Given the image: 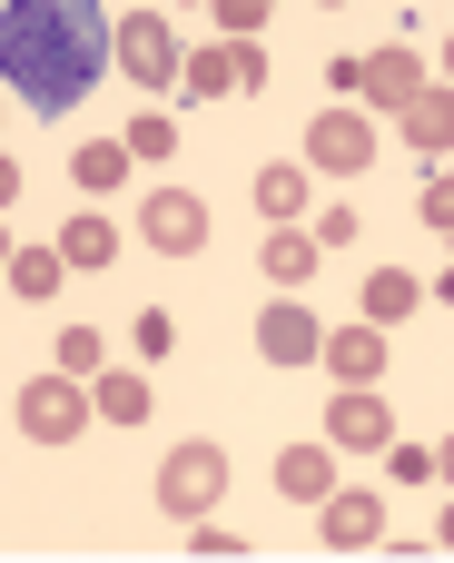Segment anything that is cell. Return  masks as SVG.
Returning a JSON list of instances; mask_svg holds the SVG:
<instances>
[{"label":"cell","instance_id":"1","mask_svg":"<svg viewBox=\"0 0 454 563\" xmlns=\"http://www.w3.org/2000/svg\"><path fill=\"white\" fill-rule=\"evenodd\" d=\"M109 59H119V30L99 0H0V79L20 89V109L69 119Z\"/></svg>","mask_w":454,"mask_h":563},{"label":"cell","instance_id":"2","mask_svg":"<svg viewBox=\"0 0 454 563\" xmlns=\"http://www.w3.org/2000/svg\"><path fill=\"white\" fill-rule=\"evenodd\" d=\"M20 435L30 445H79L89 435V416H99V396H89V376H69V366H49V376H30L20 386Z\"/></svg>","mask_w":454,"mask_h":563},{"label":"cell","instance_id":"3","mask_svg":"<svg viewBox=\"0 0 454 563\" xmlns=\"http://www.w3.org/2000/svg\"><path fill=\"white\" fill-rule=\"evenodd\" d=\"M218 495H228V455H218V435H188V445L158 455V515L198 525V515H218Z\"/></svg>","mask_w":454,"mask_h":563},{"label":"cell","instance_id":"4","mask_svg":"<svg viewBox=\"0 0 454 563\" xmlns=\"http://www.w3.org/2000/svg\"><path fill=\"white\" fill-rule=\"evenodd\" d=\"M376 148H386V139H376V119H366L356 99H336V109L307 119V168H326V178H366Z\"/></svg>","mask_w":454,"mask_h":563},{"label":"cell","instance_id":"5","mask_svg":"<svg viewBox=\"0 0 454 563\" xmlns=\"http://www.w3.org/2000/svg\"><path fill=\"white\" fill-rule=\"evenodd\" d=\"M119 69H129V89H178L188 49H178V30H168L158 10H129V20H119Z\"/></svg>","mask_w":454,"mask_h":563},{"label":"cell","instance_id":"6","mask_svg":"<svg viewBox=\"0 0 454 563\" xmlns=\"http://www.w3.org/2000/svg\"><path fill=\"white\" fill-rule=\"evenodd\" d=\"M139 238H148L158 257H198V247H208V198H198V188H148V198H139Z\"/></svg>","mask_w":454,"mask_h":563},{"label":"cell","instance_id":"7","mask_svg":"<svg viewBox=\"0 0 454 563\" xmlns=\"http://www.w3.org/2000/svg\"><path fill=\"white\" fill-rule=\"evenodd\" d=\"M326 445H336V455H386V445H396L386 396H376V386H336V396H326Z\"/></svg>","mask_w":454,"mask_h":563},{"label":"cell","instance_id":"8","mask_svg":"<svg viewBox=\"0 0 454 563\" xmlns=\"http://www.w3.org/2000/svg\"><path fill=\"white\" fill-rule=\"evenodd\" d=\"M257 356H267V366H317V356H326V327L297 307V287H277V307L257 317Z\"/></svg>","mask_w":454,"mask_h":563},{"label":"cell","instance_id":"9","mask_svg":"<svg viewBox=\"0 0 454 563\" xmlns=\"http://www.w3.org/2000/svg\"><path fill=\"white\" fill-rule=\"evenodd\" d=\"M317 534H326L336 554H376V544H386V505H376L366 485H336V495L317 505Z\"/></svg>","mask_w":454,"mask_h":563},{"label":"cell","instance_id":"10","mask_svg":"<svg viewBox=\"0 0 454 563\" xmlns=\"http://www.w3.org/2000/svg\"><path fill=\"white\" fill-rule=\"evenodd\" d=\"M336 386H376L386 376V327L376 317H356V327H326V356H317Z\"/></svg>","mask_w":454,"mask_h":563},{"label":"cell","instance_id":"11","mask_svg":"<svg viewBox=\"0 0 454 563\" xmlns=\"http://www.w3.org/2000/svg\"><path fill=\"white\" fill-rule=\"evenodd\" d=\"M336 495V445H277V505H326Z\"/></svg>","mask_w":454,"mask_h":563},{"label":"cell","instance_id":"12","mask_svg":"<svg viewBox=\"0 0 454 563\" xmlns=\"http://www.w3.org/2000/svg\"><path fill=\"white\" fill-rule=\"evenodd\" d=\"M396 129H406V148H416V158H445V148H454V79H425V89H416V109H406Z\"/></svg>","mask_w":454,"mask_h":563},{"label":"cell","instance_id":"13","mask_svg":"<svg viewBox=\"0 0 454 563\" xmlns=\"http://www.w3.org/2000/svg\"><path fill=\"white\" fill-rule=\"evenodd\" d=\"M247 198H257L267 228H297V218H307V158H267V168L247 178Z\"/></svg>","mask_w":454,"mask_h":563},{"label":"cell","instance_id":"14","mask_svg":"<svg viewBox=\"0 0 454 563\" xmlns=\"http://www.w3.org/2000/svg\"><path fill=\"white\" fill-rule=\"evenodd\" d=\"M416 89H425V59H416V49H376V59H366V109H396V119H406Z\"/></svg>","mask_w":454,"mask_h":563},{"label":"cell","instance_id":"15","mask_svg":"<svg viewBox=\"0 0 454 563\" xmlns=\"http://www.w3.org/2000/svg\"><path fill=\"white\" fill-rule=\"evenodd\" d=\"M89 396H99V426H148V406H158V386L139 366H99Z\"/></svg>","mask_w":454,"mask_h":563},{"label":"cell","instance_id":"16","mask_svg":"<svg viewBox=\"0 0 454 563\" xmlns=\"http://www.w3.org/2000/svg\"><path fill=\"white\" fill-rule=\"evenodd\" d=\"M59 277H79V267L59 257V238H49V247H10V297H20V307H49Z\"/></svg>","mask_w":454,"mask_h":563},{"label":"cell","instance_id":"17","mask_svg":"<svg viewBox=\"0 0 454 563\" xmlns=\"http://www.w3.org/2000/svg\"><path fill=\"white\" fill-rule=\"evenodd\" d=\"M317 257H326V247H317V228H277V238L257 247L267 287H307V277H317Z\"/></svg>","mask_w":454,"mask_h":563},{"label":"cell","instance_id":"18","mask_svg":"<svg viewBox=\"0 0 454 563\" xmlns=\"http://www.w3.org/2000/svg\"><path fill=\"white\" fill-rule=\"evenodd\" d=\"M416 307H425V277H416V267H376L366 297H356V317H376V327H396V317H416Z\"/></svg>","mask_w":454,"mask_h":563},{"label":"cell","instance_id":"19","mask_svg":"<svg viewBox=\"0 0 454 563\" xmlns=\"http://www.w3.org/2000/svg\"><path fill=\"white\" fill-rule=\"evenodd\" d=\"M59 257H69L79 277H89V267H119V228H109L99 208H79V218L59 228Z\"/></svg>","mask_w":454,"mask_h":563},{"label":"cell","instance_id":"20","mask_svg":"<svg viewBox=\"0 0 454 563\" xmlns=\"http://www.w3.org/2000/svg\"><path fill=\"white\" fill-rule=\"evenodd\" d=\"M178 89H188V99H237V59H228V40H198L188 69H178Z\"/></svg>","mask_w":454,"mask_h":563},{"label":"cell","instance_id":"21","mask_svg":"<svg viewBox=\"0 0 454 563\" xmlns=\"http://www.w3.org/2000/svg\"><path fill=\"white\" fill-rule=\"evenodd\" d=\"M129 168H139V148H129V139H89V148L69 158V178H79L89 198H109V188H119Z\"/></svg>","mask_w":454,"mask_h":563},{"label":"cell","instance_id":"22","mask_svg":"<svg viewBox=\"0 0 454 563\" xmlns=\"http://www.w3.org/2000/svg\"><path fill=\"white\" fill-rule=\"evenodd\" d=\"M129 148H139V158H178V119H168V109H139V119H129Z\"/></svg>","mask_w":454,"mask_h":563},{"label":"cell","instance_id":"23","mask_svg":"<svg viewBox=\"0 0 454 563\" xmlns=\"http://www.w3.org/2000/svg\"><path fill=\"white\" fill-rule=\"evenodd\" d=\"M208 30L218 40H257L267 30V0H208Z\"/></svg>","mask_w":454,"mask_h":563},{"label":"cell","instance_id":"24","mask_svg":"<svg viewBox=\"0 0 454 563\" xmlns=\"http://www.w3.org/2000/svg\"><path fill=\"white\" fill-rule=\"evenodd\" d=\"M59 366H69V376H99V366H109L99 327H59Z\"/></svg>","mask_w":454,"mask_h":563},{"label":"cell","instance_id":"25","mask_svg":"<svg viewBox=\"0 0 454 563\" xmlns=\"http://www.w3.org/2000/svg\"><path fill=\"white\" fill-rule=\"evenodd\" d=\"M416 208H425V228H435V238H454V168H435V178L416 188Z\"/></svg>","mask_w":454,"mask_h":563},{"label":"cell","instance_id":"26","mask_svg":"<svg viewBox=\"0 0 454 563\" xmlns=\"http://www.w3.org/2000/svg\"><path fill=\"white\" fill-rule=\"evenodd\" d=\"M129 336H139V356H168V346H178V317L148 307V317H129Z\"/></svg>","mask_w":454,"mask_h":563},{"label":"cell","instance_id":"27","mask_svg":"<svg viewBox=\"0 0 454 563\" xmlns=\"http://www.w3.org/2000/svg\"><path fill=\"white\" fill-rule=\"evenodd\" d=\"M188 554L228 563V554H247V544H237V534H228V525H208V515H198V525H188Z\"/></svg>","mask_w":454,"mask_h":563},{"label":"cell","instance_id":"28","mask_svg":"<svg viewBox=\"0 0 454 563\" xmlns=\"http://www.w3.org/2000/svg\"><path fill=\"white\" fill-rule=\"evenodd\" d=\"M228 59H237V99L267 89V49H257V40H228Z\"/></svg>","mask_w":454,"mask_h":563},{"label":"cell","instance_id":"29","mask_svg":"<svg viewBox=\"0 0 454 563\" xmlns=\"http://www.w3.org/2000/svg\"><path fill=\"white\" fill-rule=\"evenodd\" d=\"M326 89H336V99H366V59H356V49H346V59H326Z\"/></svg>","mask_w":454,"mask_h":563},{"label":"cell","instance_id":"30","mask_svg":"<svg viewBox=\"0 0 454 563\" xmlns=\"http://www.w3.org/2000/svg\"><path fill=\"white\" fill-rule=\"evenodd\" d=\"M386 475H406V485H425V475H435V455H425V445H386Z\"/></svg>","mask_w":454,"mask_h":563},{"label":"cell","instance_id":"31","mask_svg":"<svg viewBox=\"0 0 454 563\" xmlns=\"http://www.w3.org/2000/svg\"><path fill=\"white\" fill-rule=\"evenodd\" d=\"M356 238V208H317V247H346Z\"/></svg>","mask_w":454,"mask_h":563},{"label":"cell","instance_id":"32","mask_svg":"<svg viewBox=\"0 0 454 563\" xmlns=\"http://www.w3.org/2000/svg\"><path fill=\"white\" fill-rule=\"evenodd\" d=\"M435 554H454V505H445V525H435Z\"/></svg>","mask_w":454,"mask_h":563},{"label":"cell","instance_id":"33","mask_svg":"<svg viewBox=\"0 0 454 563\" xmlns=\"http://www.w3.org/2000/svg\"><path fill=\"white\" fill-rule=\"evenodd\" d=\"M435 475H445V485H454V435H445V445H435Z\"/></svg>","mask_w":454,"mask_h":563},{"label":"cell","instance_id":"34","mask_svg":"<svg viewBox=\"0 0 454 563\" xmlns=\"http://www.w3.org/2000/svg\"><path fill=\"white\" fill-rule=\"evenodd\" d=\"M445 79H454V40H445Z\"/></svg>","mask_w":454,"mask_h":563},{"label":"cell","instance_id":"35","mask_svg":"<svg viewBox=\"0 0 454 563\" xmlns=\"http://www.w3.org/2000/svg\"><path fill=\"white\" fill-rule=\"evenodd\" d=\"M317 10H346V0H317Z\"/></svg>","mask_w":454,"mask_h":563},{"label":"cell","instance_id":"36","mask_svg":"<svg viewBox=\"0 0 454 563\" xmlns=\"http://www.w3.org/2000/svg\"><path fill=\"white\" fill-rule=\"evenodd\" d=\"M267 10H277V0H267Z\"/></svg>","mask_w":454,"mask_h":563}]
</instances>
